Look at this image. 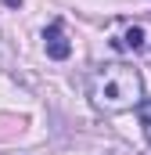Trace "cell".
<instances>
[{
	"label": "cell",
	"instance_id": "cell-2",
	"mask_svg": "<svg viewBox=\"0 0 151 155\" xmlns=\"http://www.w3.org/2000/svg\"><path fill=\"white\" fill-rule=\"evenodd\" d=\"M43 47H47V58H54V61H65V58L72 54L69 40L61 33V22H50V25L43 29Z\"/></svg>",
	"mask_w": 151,
	"mask_h": 155
},
{
	"label": "cell",
	"instance_id": "cell-4",
	"mask_svg": "<svg viewBox=\"0 0 151 155\" xmlns=\"http://www.w3.org/2000/svg\"><path fill=\"white\" fill-rule=\"evenodd\" d=\"M137 112H140V126H144V137L151 141V101H140V108H137Z\"/></svg>",
	"mask_w": 151,
	"mask_h": 155
},
{
	"label": "cell",
	"instance_id": "cell-1",
	"mask_svg": "<svg viewBox=\"0 0 151 155\" xmlns=\"http://www.w3.org/2000/svg\"><path fill=\"white\" fill-rule=\"evenodd\" d=\"M86 94L94 101L97 112H126V108H140L144 101V79L133 65H97L86 76Z\"/></svg>",
	"mask_w": 151,
	"mask_h": 155
},
{
	"label": "cell",
	"instance_id": "cell-3",
	"mask_svg": "<svg viewBox=\"0 0 151 155\" xmlns=\"http://www.w3.org/2000/svg\"><path fill=\"white\" fill-rule=\"evenodd\" d=\"M122 47H130V51H137V47H144V29H126V36H122Z\"/></svg>",
	"mask_w": 151,
	"mask_h": 155
}]
</instances>
